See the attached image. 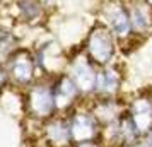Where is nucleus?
Segmentation results:
<instances>
[{"label":"nucleus","mask_w":152,"mask_h":147,"mask_svg":"<svg viewBox=\"0 0 152 147\" xmlns=\"http://www.w3.org/2000/svg\"><path fill=\"white\" fill-rule=\"evenodd\" d=\"M140 139L142 135L126 111L115 123L104 127L101 132V142L106 147H130Z\"/></svg>","instance_id":"7"},{"label":"nucleus","mask_w":152,"mask_h":147,"mask_svg":"<svg viewBox=\"0 0 152 147\" xmlns=\"http://www.w3.org/2000/svg\"><path fill=\"white\" fill-rule=\"evenodd\" d=\"M97 70H99V67L82 50L70 56L67 60V67H65V72L72 77V80L75 82V86L79 87V91L82 92V96L86 99H91L94 96Z\"/></svg>","instance_id":"4"},{"label":"nucleus","mask_w":152,"mask_h":147,"mask_svg":"<svg viewBox=\"0 0 152 147\" xmlns=\"http://www.w3.org/2000/svg\"><path fill=\"white\" fill-rule=\"evenodd\" d=\"M147 139H149V142H151V146H152V132L149 133V135H147Z\"/></svg>","instance_id":"20"},{"label":"nucleus","mask_w":152,"mask_h":147,"mask_svg":"<svg viewBox=\"0 0 152 147\" xmlns=\"http://www.w3.org/2000/svg\"><path fill=\"white\" fill-rule=\"evenodd\" d=\"M87 106L103 128L115 123L126 111V101L121 96L120 98H91Z\"/></svg>","instance_id":"11"},{"label":"nucleus","mask_w":152,"mask_h":147,"mask_svg":"<svg viewBox=\"0 0 152 147\" xmlns=\"http://www.w3.org/2000/svg\"><path fill=\"white\" fill-rule=\"evenodd\" d=\"M14 5L15 12H17V19L28 26L41 24L48 15V10L41 5L39 0H14Z\"/></svg>","instance_id":"14"},{"label":"nucleus","mask_w":152,"mask_h":147,"mask_svg":"<svg viewBox=\"0 0 152 147\" xmlns=\"http://www.w3.org/2000/svg\"><path fill=\"white\" fill-rule=\"evenodd\" d=\"M126 113L138 128L142 137L152 132V96L138 94L126 101Z\"/></svg>","instance_id":"12"},{"label":"nucleus","mask_w":152,"mask_h":147,"mask_svg":"<svg viewBox=\"0 0 152 147\" xmlns=\"http://www.w3.org/2000/svg\"><path fill=\"white\" fill-rule=\"evenodd\" d=\"M82 51L97 67H104L115 62L118 53V39L108 29V26L97 19L91 26L89 33L84 39Z\"/></svg>","instance_id":"2"},{"label":"nucleus","mask_w":152,"mask_h":147,"mask_svg":"<svg viewBox=\"0 0 152 147\" xmlns=\"http://www.w3.org/2000/svg\"><path fill=\"white\" fill-rule=\"evenodd\" d=\"M151 36H152V33H151Z\"/></svg>","instance_id":"23"},{"label":"nucleus","mask_w":152,"mask_h":147,"mask_svg":"<svg viewBox=\"0 0 152 147\" xmlns=\"http://www.w3.org/2000/svg\"><path fill=\"white\" fill-rule=\"evenodd\" d=\"M125 82L123 69L116 62L99 67L96 80V91L92 98H120Z\"/></svg>","instance_id":"10"},{"label":"nucleus","mask_w":152,"mask_h":147,"mask_svg":"<svg viewBox=\"0 0 152 147\" xmlns=\"http://www.w3.org/2000/svg\"><path fill=\"white\" fill-rule=\"evenodd\" d=\"M39 139L46 147H72V128L69 115L56 113L55 116L39 123Z\"/></svg>","instance_id":"9"},{"label":"nucleus","mask_w":152,"mask_h":147,"mask_svg":"<svg viewBox=\"0 0 152 147\" xmlns=\"http://www.w3.org/2000/svg\"><path fill=\"white\" fill-rule=\"evenodd\" d=\"M72 147H106L101 142V139H96V140H86V142H77L74 144Z\"/></svg>","instance_id":"17"},{"label":"nucleus","mask_w":152,"mask_h":147,"mask_svg":"<svg viewBox=\"0 0 152 147\" xmlns=\"http://www.w3.org/2000/svg\"><path fill=\"white\" fill-rule=\"evenodd\" d=\"M99 21L108 26L118 43H126L135 38L126 9V0H108L101 7Z\"/></svg>","instance_id":"5"},{"label":"nucleus","mask_w":152,"mask_h":147,"mask_svg":"<svg viewBox=\"0 0 152 147\" xmlns=\"http://www.w3.org/2000/svg\"><path fill=\"white\" fill-rule=\"evenodd\" d=\"M39 2H41V5L46 9L48 12H50V10H53V9L58 5V0H39Z\"/></svg>","instance_id":"18"},{"label":"nucleus","mask_w":152,"mask_h":147,"mask_svg":"<svg viewBox=\"0 0 152 147\" xmlns=\"http://www.w3.org/2000/svg\"><path fill=\"white\" fill-rule=\"evenodd\" d=\"M51 87H53V96L56 103V111L62 115H69L70 111H74L86 99L67 72H60L53 75Z\"/></svg>","instance_id":"6"},{"label":"nucleus","mask_w":152,"mask_h":147,"mask_svg":"<svg viewBox=\"0 0 152 147\" xmlns=\"http://www.w3.org/2000/svg\"><path fill=\"white\" fill-rule=\"evenodd\" d=\"M132 29L135 38H144L152 33V7L145 0H126Z\"/></svg>","instance_id":"13"},{"label":"nucleus","mask_w":152,"mask_h":147,"mask_svg":"<svg viewBox=\"0 0 152 147\" xmlns=\"http://www.w3.org/2000/svg\"><path fill=\"white\" fill-rule=\"evenodd\" d=\"M19 48V38L9 28L0 26V63H5L9 56Z\"/></svg>","instance_id":"15"},{"label":"nucleus","mask_w":152,"mask_h":147,"mask_svg":"<svg viewBox=\"0 0 152 147\" xmlns=\"http://www.w3.org/2000/svg\"><path fill=\"white\" fill-rule=\"evenodd\" d=\"M24 113L36 123H43L58 113L51 87V77H39L24 91Z\"/></svg>","instance_id":"1"},{"label":"nucleus","mask_w":152,"mask_h":147,"mask_svg":"<svg viewBox=\"0 0 152 147\" xmlns=\"http://www.w3.org/2000/svg\"><path fill=\"white\" fill-rule=\"evenodd\" d=\"M145 2H147V4H149V5L152 7V0H145Z\"/></svg>","instance_id":"21"},{"label":"nucleus","mask_w":152,"mask_h":147,"mask_svg":"<svg viewBox=\"0 0 152 147\" xmlns=\"http://www.w3.org/2000/svg\"><path fill=\"white\" fill-rule=\"evenodd\" d=\"M130 147H152V146H151V142H149V139H147V137H142V139L137 140L135 144H132Z\"/></svg>","instance_id":"19"},{"label":"nucleus","mask_w":152,"mask_h":147,"mask_svg":"<svg viewBox=\"0 0 152 147\" xmlns=\"http://www.w3.org/2000/svg\"><path fill=\"white\" fill-rule=\"evenodd\" d=\"M2 2H4V0H0V4H2Z\"/></svg>","instance_id":"22"},{"label":"nucleus","mask_w":152,"mask_h":147,"mask_svg":"<svg viewBox=\"0 0 152 147\" xmlns=\"http://www.w3.org/2000/svg\"><path fill=\"white\" fill-rule=\"evenodd\" d=\"M70 128H72V139L74 144L77 142H86V140H96L101 139L103 127L92 115L87 105L77 106L74 111L69 113Z\"/></svg>","instance_id":"8"},{"label":"nucleus","mask_w":152,"mask_h":147,"mask_svg":"<svg viewBox=\"0 0 152 147\" xmlns=\"http://www.w3.org/2000/svg\"><path fill=\"white\" fill-rule=\"evenodd\" d=\"M7 87H12L10 86V77H9V70L5 63H0V92L5 91Z\"/></svg>","instance_id":"16"},{"label":"nucleus","mask_w":152,"mask_h":147,"mask_svg":"<svg viewBox=\"0 0 152 147\" xmlns=\"http://www.w3.org/2000/svg\"><path fill=\"white\" fill-rule=\"evenodd\" d=\"M5 65H7L9 77H10V86L15 89L26 91L29 86H33L41 77L34 62V53L28 48L19 46L9 56Z\"/></svg>","instance_id":"3"}]
</instances>
